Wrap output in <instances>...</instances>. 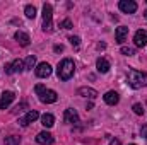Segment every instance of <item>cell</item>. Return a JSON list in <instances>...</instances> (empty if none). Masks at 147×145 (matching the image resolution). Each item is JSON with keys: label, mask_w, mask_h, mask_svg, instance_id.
Returning a JSON list of instances; mask_svg holds the SVG:
<instances>
[{"label": "cell", "mask_w": 147, "mask_h": 145, "mask_svg": "<svg viewBox=\"0 0 147 145\" xmlns=\"http://www.w3.org/2000/svg\"><path fill=\"white\" fill-rule=\"evenodd\" d=\"M74 72H75V63H74L70 58H65V60H62L60 63H58V79L60 80H70L72 79Z\"/></svg>", "instance_id": "obj_1"}, {"label": "cell", "mask_w": 147, "mask_h": 145, "mask_svg": "<svg viewBox=\"0 0 147 145\" xmlns=\"http://www.w3.org/2000/svg\"><path fill=\"white\" fill-rule=\"evenodd\" d=\"M127 80H128V85H130L132 89H140L142 85H147V72L130 70Z\"/></svg>", "instance_id": "obj_2"}, {"label": "cell", "mask_w": 147, "mask_h": 145, "mask_svg": "<svg viewBox=\"0 0 147 145\" xmlns=\"http://www.w3.org/2000/svg\"><path fill=\"white\" fill-rule=\"evenodd\" d=\"M43 31L45 33L53 31V7L50 3L43 5Z\"/></svg>", "instance_id": "obj_3"}, {"label": "cell", "mask_w": 147, "mask_h": 145, "mask_svg": "<svg viewBox=\"0 0 147 145\" xmlns=\"http://www.w3.org/2000/svg\"><path fill=\"white\" fill-rule=\"evenodd\" d=\"M58 99V94L51 89H45L41 94H39V101L41 103H46V104H51V103H57Z\"/></svg>", "instance_id": "obj_4"}, {"label": "cell", "mask_w": 147, "mask_h": 145, "mask_svg": "<svg viewBox=\"0 0 147 145\" xmlns=\"http://www.w3.org/2000/svg\"><path fill=\"white\" fill-rule=\"evenodd\" d=\"M118 7H120V10L125 12V14H134V12L137 10V3H135L134 0H121V2L118 3Z\"/></svg>", "instance_id": "obj_5"}, {"label": "cell", "mask_w": 147, "mask_h": 145, "mask_svg": "<svg viewBox=\"0 0 147 145\" xmlns=\"http://www.w3.org/2000/svg\"><path fill=\"white\" fill-rule=\"evenodd\" d=\"M134 43H135L137 48H144V46H147V33L144 31V29H139V31L135 33Z\"/></svg>", "instance_id": "obj_6"}, {"label": "cell", "mask_w": 147, "mask_h": 145, "mask_svg": "<svg viewBox=\"0 0 147 145\" xmlns=\"http://www.w3.org/2000/svg\"><path fill=\"white\" fill-rule=\"evenodd\" d=\"M38 118H39L38 111L31 109V111H28V114H26L24 118H21V119H19V125H21V126H28L29 123H34V121H36Z\"/></svg>", "instance_id": "obj_7"}, {"label": "cell", "mask_w": 147, "mask_h": 145, "mask_svg": "<svg viewBox=\"0 0 147 145\" xmlns=\"http://www.w3.org/2000/svg\"><path fill=\"white\" fill-rule=\"evenodd\" d=\"M22 70H24V63L21 60H16L14 63H7L5 65V73H9V75L10 73H17V72L21 73Z\"/></svg>", "instance_id": "obj_8"}, {"label": "cell", "mask_w": 147, "mask_h": 145, "mask_svg": "<svg viewBox=\"0 0 147 145\" xmlns=\"http://www.w3.org/2000/svg\"><path fill=\"white\" fill-rule=\"evenodd\" d=\"M36 142L38 144H41V145H51L53 142H55V138H53L51 133H48V132H41V133H38Z\"/></svg>", "instance_id": "obj_9"}, {"label": "cell", "mask_w": 147, "mask_h": 145, "mask_svg": "<svg viewBox=\"0 0 147 145\" xmlns=\"http://www.w3.org/2000/svg\"><path fill=\"white\" fill-rule=\"evenodd\" d=\"M14 92H10V91H7V92H3L2 94V97H0V109H7L10 106V103L14 101Z\"/></svg>", "instance_id": "obj_10"}, {"label": "cell", "mask_w": 147, "mask_h": 145, "mask_svg": "<svg viewBox=\"0 0 147 145\" xmlns=\"http://www.w3.org/2000/svg\"><path fill=\"white\" fill-rule=\"evenodd\" d=\"M36 75H38V77H41V79L50 77V75H51V67H50V63H46V62L39 63V65H38V68H36Z\"/></svg>", "instance_id": "obj_11"}, {"label": "cell", "mask_w": 147, "mask_h": 145, "mask_svg": "<svg viewBox=\"0 0 147 145\" xmlns=\"http://www.w3.org/2000/svg\"><path fill=\"white\" fill-rule=\"evenodd\" d=\"M128 36V28L127 26H120V28H116V31H115V39H116V43H123L125 39Z\"/></svg>", "instance_id": "obj_12"}, {"label": "cell", "mask_w": 147, "mask_h": 145, "mask_svg": "<svg viewBox=\"0 0 147 145\" xmlns=\"http://www.w3.org/2000/svg\"><path fill=\"white\" fill-rule=\"evenodd\" d=\"M63 119H65V123H79V114H77V111L72 108L65 109V114H63Z\"/></svg>", "instance_id": "obj_13"}, {"label": "cell", "mask_w": 147, "mask_h": 145, "mask_svg": "<svg viewBox=\"0 0 147 145\" xmlns=\"http://www.w3.org/2000/svg\"><path fill=\"white\" fill-rule=\"evenodd\" d=\"M96 68H98V72L99 73H106L111 68V65H110V62H108L106 58H98V62H96Z\"/></svg>", "instance_id": "obj_14"}, {"label": "cell", "mask_w": 147, "mask_h": 145, "mask_svg": "<svg viewBox=\"0 0 147 145\" xmlns=\"http://www.w3.org/2000/svg\"><path fill=\"white\" fill-rule=\"evenodd\" d=\"M118 101H120V97H118V94H116L115 91H110V92L105 94V103H106V104L115 106V104H118Z\"/></svg>", "instance_id": "obj_15"}, {"label": "cell", "mask_w": 147, "mask_h": 145, "mask_svg": "<svg viewBox=\"0 0 147 145\" xmlns=\"http://www.w3.org/2000/svg\"><path fill=\"white\" fill-rule=\"evenodd\" d=\"M14 38H16V41H19V44H21V46H28V44H29V41H31L29 36H28L24 31H17V33L14 34Z\"/></svg>", "instance_id": "obj_16"}, {"label": "cell", "mask_w": 147, "mask_h": 145, "mask_svg": "<svg viewBox=\"0 0 147 145\" xmlns=\"http://www.w3.org/2000/svg\"><path fill=\"white\" fill-rule=\"evenodd\" d=\"M79 96H84V97H89V99H94L98 96V91L91 89V87H80L79 89Z\"/></svg>", "instance_id": "obj_17"}, {"label": "cell", "mask_w": 147, "mask_h": 145, "mask_svg": "<svg viewBox=\"0 0 147 145\" xmlns=\"http://www.w3.org/2000/svg\"><path fill=\"white\" fill-rule=\"evenodd\" d=\"M41 125H43L45 128H51V126L55 125V118H53V114H50V113L43 114V116H41Z\"/></svg>", "instance_id": "obj_18"}, {"label": "cell", "mask_w": 147, "mask_h": 145, "mask_svg": "<svg viewBox=\"0 0 147 145\" xmlns=\"http://www.w3.org/2000/svg\"><path fill=\"white\" fill-rule=\"evenodd\" d=\"M34 65H36V56L34 55H29L26 58V62H24V70H31Z\"/></svg>", "instance_id": "obj_19"}, {"label": "cell", "mask_w": 147, "mask_h": 145, "mask_svg": "<svg viewBox=\"0 0 147 145\" xmlns=\"http://www.w3.org/2000/svg\"><path fill=\"white\" fill-rule=\"evenodd\" d=\"M24 12H26V15H28L29 19H34V17H36V9H34L33 5H26Z\"/></svg>", "instance_id": "obj_20"}, {"label": "cell", "mask_w": 147, "mask_h": 145, "mask_svg": "<svg viewBox=\"0 0 147 145\" xmlns=\"http://www.w3.org/2000/svg\"><path fill=\"white\" fill-rule=\"evenodd\" d=\"M5 145H19V137H7Z\"/></svg>", "instance_id": "obj_21"}, {"label": "cell", "mask_w": 147, "mask_h": 145, "mask_svg": "<svg viewBox=\"0 0 147 145\" xmlns=\"http://www.w3.org/2000/svg\"><path fill=\"white\" fill-rule=\"evenodd\" d=\"M121 53L127 55V56H132V55H135V50L130 48V46H123V48H121Z\"/></svg>", "instance_id": "obj_22"}, {"label": "cell", "mask_w": 147, "mask_h": 145, "mask_svg": "<svg viewBox=\"0 0 147 145\" xmlns=\"http://www.w3.org/2000/svg\"><path fill=\"white\" fill-rule=\"evenodd\" d=\"M60 28H63V29H72V21H70V19L62 21V22H60Z\"/></svg>", "instance_id": "obj_23"}, {"label": "cell", "mask_w": 147, "mask_h": 145, "mask_svg": "<svg viewBox=\"0 0 147 145\" xmlns=\"http://www.w3.org/2000/svg\"><path fill=\"white\" fill-rule=\"evenodd\" d=\"M69 41L72 43V46H75V48H79V44H80V38L79 36H70L69 38Z\"/></svg>", "instance_id": "obj_24"}, {"label": "cell", "mask_w": 147, "mask_h": 145, "mask_svg": "<svg viewBox=\"0 0 147 145\" xmlns=\"http://www.w3.org/2000/svg\"><path fill=\"white\" fill-rule=\"evenodd\" d=\"M134 113L135 114H144V108H142V104H134Z\"/></svg>", "instance_id": "obj_25"}, {"label": "cell", "mask_w": 147, "mask_h": 145, "mask_svg": "<svg viewBox=\"0 0 147 145\" xmlns=\"http://www.w3.org/2000/svg\"><path fill=\"white\" fill-rule=\"evenodd\" d=\"M45 89H46V87H45L43 84H38L36 87H34V91H36V94H38V96H39V94H41V92H43Z\"/></svg>", "instance_id": "obj_26"}, {"label": "cell", "mask_w": 147, "mask_h": 145, "mask_svg": "<svg viewBox=\"0 0 147 145\" xmlns=\"http://www.w3.org/2000/svg\"><path fill=\"white\" fill-rule=\"evenodd\" d=\"M26 108H28V104H26V103L17 104V106H16V109H14V113H19V111H22V109H26Z\"/></svg>", "instance_id": "obj_27"}, {"label": "cell", "mask_w": 147, "mask_h": 145, "mask_svg": "<svg viewBox=\"0 0 147 145\" xmlns=\"http://www.w3.org/2000/svg\"><path fill=\"white\" fill-rule=\"evenodd\" d=\"M142 137H144V138H147V125H144V126H142Z\"/></svg>", "instance_id": "obj_28"}, {"label": "cell", "mask_w": 147, "mask_h": 145, "mask_svg": "<svg viewBox=\"0 0 147 145\" xmlns=\"http://www.w3.org/2000/svg\"><path fill=\"white\" fill-rule=\"evenodd\" d=\"M110 145H121V144H120V140H116V138H115V140H111V142H110Z\"/></svg>", "instance_id": "obj_29"}, {"label": "cell", "mask_w": 147, "mask_h": 145, "mask_svg": "<svg viewBox=\"0 0 147 145\" xmlns=\"http://www.w3.org/2000/svg\"><path fill=\"white\" fill-rule=\"evenodd\" d=\"M55 51H57V53H58V51H63V46H62V44H60V46H55Z\"/></svg>", "instance_id": "obj_30"}, {"label": "cell", "mask_w": 147, "mask_h": 145, "mask_svg": "<svg viewBox=\"0 0 147 145\" xmlns=\"http://www.w3.org/2000/svg\"><path fill=\"white\" fill-rule=\"evenodd\" d=\"M144 17H146V19H147V10H146V12H144Z\"/></svg>", "instance_id": "obj_31"}, {"label": "cell", "mask_w": 147, "mask_h": 145, "mask_svg": "<svg viewBox=\"0 0 147 145\" xmlns=\"http://www.w3.org/2000/svg\"><path fill=\"white\" fill-rule=\"evenodd\" d=\"M130 145H135V144H130Z\"/></svg>", "instance_id": "obj_32"}]
</instances>
